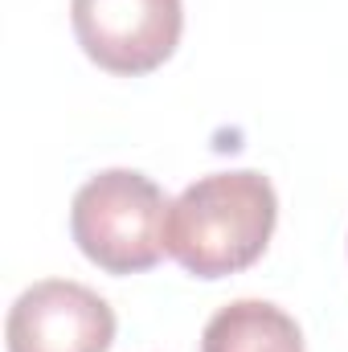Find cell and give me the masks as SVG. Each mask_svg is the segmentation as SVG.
<instances>
[{
	"label": "cell",
	"instance_id": "cell-1",
	"mask_svg": "<svg viewBox=\"0 0 348 352\" xmlns=\"http://www.w3.org/2000/svg\"><path fill=\"white\" fill-rule=\"evenodd\" d=\"M274 221L279 197L262 173H213L168 205L164 250L197 278H226L259 263Z\"/></svg>",
	"mask_w": 348,
	"mask_h": 352
},
{
	"label": "cell",
	"instance_id": "cell-2",
	"mask_svg": "<svg viewBox=\"0 0 348 352\" xmlns=\"http://www.w3.org/2000/svg\"><path fill=\"white\" fill-rule=\"evenodd\" d=\"M164 221L168 201L160 184L131 168L90 176L70 205V234L78 250L107 274H140L160 263Z\"/></svg>",
	"mask_w": 348,
	"mask_h": 352
},
{
	"label": "cell",
	"instance_id": "cell-3",
	"mask_svg": "<svg viewBox=\"0 0 348 352\" xmlns=\"http://www.w3.org/2000/svg\"><path fill=\"white\" fill-rule=\"evenodd\" d=\"M70 21L94 66L140 78L173 58L184 8L180 0H70Z\"/></svg>",
	"mask_w": 348,
	"mask_h": 352
},
{
	"label": "cell",
	"instance_id": "cell-4",
	"mask_svg": "<svg viewBox=\"0 0 348 352\" xmlns=\"http://www.w3.org/2000/svg\"><path fill=\"white\" fill-rule=\"evenodd\" d=\"M4 340L8 352H107L115 340V311L83 283L45 278L17 295Z\"/></svg>",
	"mask_w": 348,
	"mask_h": 352
},
{
	"label": "cell",
	"instance_id": "cell-5",
	"mask_svg": "<svg viewBox=\"0 0 348 352\" xmlns=\"http://www.w3.org/2000/svg\"><path fill=\"white\" fill-rule=\"evenodd\" d=\"M201 352H303V332L283 307L238 299L205 324Z\"/></svg>",
	"mask_w": 348,
	"mask_h": 352
}]
</instances>
